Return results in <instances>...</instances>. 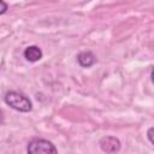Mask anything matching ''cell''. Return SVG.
I'll return each instance as SVG.
<instances>
[{
  "label": "cell",
  "mask_w": 154,
  "mask_h": 154,
  "mask_svg": "<svg viewBox=\"0 0 154 154\" xmlns=\"http://www.w3.org/2000/svg\"><path fill=\"white\" fill-rule=\"evenodd\" d=\"M4 101L6 102V105H8L10 107H12L13 109H16L18 112L28 113L32 109V103H31L30 99L28 96H25L24 94L14 91V90L7 91L4 96Z\"/></svg>",
  "instance_id": "obj_1"
},
{
  "label": "cell",
  "mask_w": 154,
  "mask_h": 154,
  "mask_svg": "<svg viewBox=\"0 0 154 154\" xmlns=\"http://www.w3.org/2000/svg\"><path fill=\"white\" fill-rule=\"evenodd\" d=\"M26 152L30 154H55L58 153V149L48 140L34 138L28 143Z\"/></svg>",
  "instance_id": "obj_2"
},
{
  "label": "cell",
  "mask_w": 154,
  "mask_h": 154,
  "mask_svg": "<svg viewBox=\"0 0 154 154\" xmlns=\"http://www.w3.org/2000/svg\"><path fill=\"white\" fill-rule=\"evenodd\" d=\"M100 148L105 153H117L120 150L122 143L120 141L114 136H103L99 141Z\"/></svg>",
  "instance_id": "obj_3"
},
{
  "label": "cell",
  "mask_w": 154,
  "mask_h": 154,
  "mask_svg": "<svg viewBox=\"0 0 154 154\" xmlns=\"http://www.w3.org/2000/svg\"><path fill=\"white\" fill-rule=\"evenodd\" d=\"M24 58L30 63H36L42 58V51L37 46H29L24 49Z\"/></svg>",
  "instance_id": "obj_4"
},
{
  "label": "cell",
  "mask_w": 154,
  "mask_h": 154,
  "mask_svg": "<svg viewBox=\"0 0 154 154\" xmlns=\"http://www.w3.org/2000/svg\"><path fill=\"white\" fill-rule=\"evenodd\" d=\"M77 61L82 67H90L95 63V55L90 51H84L77 55Z\"/></svg>",
  "instance_id": "obj_5"
},
{
  "label": "cell",
  "mask_w": 154,
  "mask_h": 154,
  "mask_svg": "<svg viewBox=\"0 0 154 154\" xmlns=\"http://www.w3.org/2000/svg\"><path fill=\"white\" fill-rule=\"evenodd\" d=\"M7 10H8V5L5 2V0H0V14L6 13Z\"/></svg>",
  "instance_id": "obj_6"
},
{
  "label": "cell",
  "mask_w": 154,
  "mask_h": 154,
  "mask_svg": "<svg viewBox=\"0 0 154 154\" xmlns=\"http://www.w3.org/2000/svg\"><path fill=\"white\" fill-rule=\"evenodd\" d=\"M153 131H154V128H153V126H150V128L148 129V131H147V137H148V140H149V142H150L152 144H154V140H153Z\"/></svg>",
  "instance_id": "obj_7"
},
{
  "label": "cell",
  "mask_w": 154,
  "mask_h": 154,
  "mask_svg": "<svg viewBox=\"0 0 154 154\" xmlns=\"http://www.w3.org/2000/svg\"><path fill=\"white\" fill-rule=\"evenodd\" d=\"M2 122H4V113H2V111L0 109V124H2Z\"/></svg>",
  "instance_id": "obj_8"
}]
</instances>
